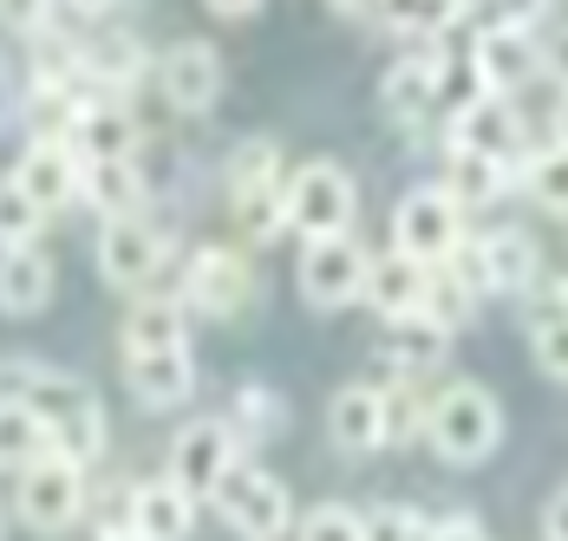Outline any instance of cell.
I'll return each mask as SVG.
<instances>
[{"mask_svg":"<svg viewBox=\"0 0 568 541\" xmlns=\"http://www.w3.org/2000/svg\"><path fill=\"white\" fill-rule=\"evenodd\" d=\"M425 437H432V450H438L445 463L470 470V463H484V457L497 450V437H504V411H497V398H490L477 379H457V385H445V391L432 398V411H425Z\"/></svg>","mask_w":568,"mask_h":541,"instance_id":"cell-1","label":"cell"},{"mask_svg":"<svg viewBox=\"0 0 568 541\" xmlns=\"http://www.w3.org/2000/svg\"><path fill=\"white\" fill-rule=\"evenodd\" d=\"M27 411L47 425L53 450L59 457H72L79 470L105 457V411H99V398L72 379L65 366H47V372H40V385L27 391Z\"/></svg>","mask_w":568,"mask_h":541,"instance_id":"cell-2","label":"cell"},{"mask_svg":"<svg viewBox=\"0 0 568 541\" xmlns=\"http://www.w3.org/2000/svg\"><path fill=\"white\" fill-rule=\"evenodd\" d=\"M353 210H359V190H353V176H346L341 163L314 157V163H301L294 176H282V216H287V228H301L307 242L346 235V228H353Z\"/></svg>","mask_w":568,"mask_h":541,"instance_id":"cell-3","label":"cell"},{"mask_svg":"<svg viewBox=\"0 0 568 541\" xmlns=\"http://www.w3.org/2000/svg\"><path fill=\"white\" fill-rule=\"evenodd\" d=\"M13 509H20V522H27L33 535H65V529L85 516V470H79L72 457L47 450L40 463H27V470L13 477Z\"/></svg>","mask_w":568,"mask_h":541,"instance_id":"cell-4","label":"cell"},{"mask_svg":"<svg viewBox=\"0 0 568 541\" xmlns=\"http://www.w3.org/2000/svg\"><path fill=\"white\" fill-rule=\"evenodd\" d=\"M210 502L223 509V522H229L242 541H282L287 522H294L287 483H282V477H268V470H255V463H235Z\"/></svg>","mask_w":568,"mask_h":541,"instance_id":"cell-5","label":"cell"},{"mask_svg":"<svg viewBox=\"0 0 568 541\" xmlns=\"http://www.w3.org/2000/svg\"><path fill=\"white\" fill-rule=\"evenodd\" d=\"M464 242V210H457L445 190H412L393 210V248L412 255L418 268H445Z\"/></svg>","mask_w":568,"mask_h":541,"instance_id":"cell-6","label":"cell"},{"mask_svg":"<svg viewBox=\"0 0 568 541\" xmlns=\"http://www.w3.org/2000/svg\"><path fill=\"white\" fill-rule=\"evenodd\" d=\"M235 450H242V443L229 437L223 418H196V425H183V431L171 437V470H164V483H176L190 502H210V496L223 489V477L242 463Z\"/></svg>","mask_w":568,"mask_h":541,"instance_id":"cell-7","label":"cell"},{"mask_svg":"<svg viewBox=\"0 0 568 541\" xmlns=\"http://www.w3.org/2000/svg\"><path fill=\"white\" fill-rule=\"evenodd\" d=\"M366 248L353 242V235H321V242H307L301 248V294L314 300V307H353L359 300V287H366Z\"/></svg>","mask_w":568,"mask_h":541,"instance_id":"cell-8","label":"cell"},{"mask_svg":"<svg viewBox=\"0 0 568 541\" xmlns=\"http://www.w3.org/2000/svg\"><path fill=\"white\" fill-rule=\"evenodd\" d=\"M255 294V274H248V262L235 255V248H196L190 255V268H183V314H210V320H223V314H235L242 300Z\"/></svg>","mask_w":568,"mask_h":541,"instance_id":"cell-9","label":"cell"},{"mask_svg":"<svg viewBox=\"0 0 568 541\" xmlns=\"http://www.w3.org/2000/svg\"><path fill=\"white\" fill-rule=\"evenodd\" d=\"M164 255H171L164 228H151L144 216L105 222V235H99V274L112 287H151V274L164 268Z\"/></svg>","mask_w":568,"mask_h":541,"instance_id":"cell-10","label":"cell"},{"mask_svg":"<svg viewBox=\"0 0 568 541\" xmlns=\"http://www.w3.org/2000/svg\"><path fill=\"white\" fill-rule=\"evenodd\" d=\"M327 437H334V450H346V457H373V450L393 437V405H386V391H379V385H346V391H334V405H327Z\"/></svg>","mask_w":568,"mask_h":541,"instance_id":"cell-11","label":"cell"},{"mask_svg":"<svg viewBox=\"0 0 568 541\" xmlns=\"http://www.w3.org/2000/svg\"><path fill=\"white\" fill-rule=\"evenodd\" d=\"M158 85L176 111H210L223 99V59L203 40H176L171 53L158 59Z\"/></svg>","mask_w":568,"mask_h":541,"instance_id":"cell-12","label":"cell"},{"mask_svg":"<svg viewBox=\"0 0 568 541\" xmlns=\"http://www.w3.org/2000/svg\"><path fill=\"white\" fill-rule=\"evenodd\" d=\"M13 183L53 216V210H65V203H79V157H72V144L65 137H33L27 151H20V163H13Z\"/></svg>","mask_w":568,"mask_h":541,"instance_id":"cell-13","label":"cell"},{"mask_svg":"<svg viewBox=\"0 0 568 541\" xmlns=\"http://www.w3.org/2000/svg\"><path fill=\"white\" fill-rule=\"evenodd\" d=\"M470 65H477V79H484V92L510 99V85H523V79L542 65V47H536L529 27H484L477 47H470Z\"/></svg>","mask_w":568,"mask_h":541,"instance_id":"cell-14","label":"cell"},{"mask_svg":"<svg viewBox=\"0 0 568 541\" xmlns=\"http://www.w3.org/2000/svg\"><path fill=\"white\" fill-rule=\"evenodd\" d=\"M65 144H72L79 163H131L138 157V118L124 105H112V99H92V105L72 118Z\"/></svg>","mask_w":568,"mask_h":541,"instance_id":"cell-15","label":"cell"},{"mask_svg":"<svg viewBox=\"0 0 568 541\" xmlns=\"http://www.w3.org/2000/svg\"><path fill=\"white\" fill-rule=\"evenodd\" d=\"M516 144H523V118H516V105L497 99V92H484L477 105H464L452 118V151H477V157L510 163Z\"/></svg>","mask_w":568,"mask_h":541,"instance_id":"cell-16","label":"cell"},{"mask_svg":"<svg viewBox=\"0 0 568 541\" xmlns=\"http://www.w3.org/2000/svg\"><path fill=\"white\" fill-rule=\"evenodd\" d=\"M425 280L432 268H418L412 255H379V262H366V287H359V300L379 314V320H412L418 307H425Z\"/></svg>","mask_w":568,"mask_h":541,"instance_id":"cell-17","label":"cell"},{"mask_svg":"<svg viewBox=\"0 0 568 541\" xmlns=\"http://www.w3.org/2000/svg\"><path fill=\"white\" fill-rule=\"evenodd\" d=\"M124 385L144 411H171L190 398L196 385V366H190V346L183 353H124Z\"/></svg>","mask_w":568,"mask_h":541,"instance_id":"cell-18","label":"cell"},{"mask_svg":"<svg viewBox=\"0 0 568 541\" xmlns=\"http://www.w3.org/2000/svg\"><path fill=\"white\" fill-rule=\"evenodd\" d=\"M53 300V255L40 242L27 248H0V314L7 320H27Z\"/></svg>","mask_w":568,"mask_h":541,"instance_id":"cell-19","label":"cell"},{"mask_svg":"<svg viewBox=\"0 0 568 541\" xmlns=\"http://www.w3.org/2000/svg\"><path fill=\"white\" fill-rule=\"evenodd\" d=\"M438 72H445V53H438V47L398 59L393 72H386V85H379V105H386V118H398V124H418L425 111L438 105Z\"/></svg>","mask_w":568,"mask_h":541,"instance_id":"cell-20","label":"cell"},{"mask_svg":"<svg viewBox=\"0 0 568 541\" xmlns=\"http://www.w3.org/2000/svg\"><path fill=\"white\" fill-rule=\"evenodd\" d=\"M477 268H484V294H529L542 255L523 228H490V235H477Z\"/></svg>","mask_w":568,"mask_h":541,"instance_id":"cell-21","label":"cell"},{"mask_svg":"<svg viewBox=\"0 0 568 541\" xmlns=\"http://www.w3.org/2000/svg\"><path fill=\"white\" fill-rule=\"evenodd\" d=\"M190 314L176 294H138L124 307V353H183Z\"/></svg>","mask_w":568,"mask_h":541,"instance_id":"cell-22","label":"cell"},{"mask_svg":"<svg viewBox=\"0 0 568 541\" xmlns=\"http://www.w3.org/2000/svg\"><path fill=\"white\" fill-rule=\"evenodd\" d=\"M190 522H196V502L176 483H138L131 489V535L138 541H190Z\"/></svg>","mask_w":568,"mask_h":541,"instance_id":"cell-23","label":"cell"},{"mask_svg":"<svg viewBox=\"0 0 568 541\" xmlns=\"http://www.w3.org/2000/svg\"><path fill=\"white\" fill-rule=\"evenodd\" d=\"M79 196L92 203V216L124 222L144 210V176L138 163H79Z\"/></svg>","mask_w":568,"mask_h":541,"instance_id":"cell-24","label":"cell"},{"mask_svg":"<svg viewBox=\"0 0 568 541\" xmlns=\"http://www.w3.org/2000/svg\"><path fill=\"white\" fill-rule=\"evenodd\" d=\"M223 425H229V437H235V443H268V437H275V431L287 425L282 391H268V385H242Z\"/></svg>","mask_w":568,"mask_h":541,"instance_id":"cell-25","label":"cell"},{"mask_svg":"<svg viewBox=\"0 0 568 541\" xmlns=\"http://www.w3.org/2000/svg\"><path fill=\"white\" fill-rule=\"evenodd\" d=\"M504 183H510V163L477 157V151H452V183H445V196H452L457 210L497 203V196H504Z\"/></svg>","mask_w":568,"mask_h":541,"instance_id":"cell-26","label":"cell"},{"mask_svg":"<svg viewBox=\"0 0 568 541\" xmlns=\"http://www.w3.org/2000/svg\"><path fill=\"white\" fill-rule=\"evenodd\" d=\"M53 450V437H47V425L27 411V405H0V470H27V463H40Z\"/></svg>","mask_w":568,"mask_h":541,"instance_id":"cell-27","label":"cell"},{"mask_svg":"<svg viewBox=\"0 0 568 541\" xmlns=\"http://www.w3.org/2000/svg\"><path fill=\"white\" fill-rule=\"evenodd\" d=\"M445 339H452V333H445L438 320L412 314V320H393V353H386V359H393L398 372H425V366L445 359Z\"/></svg>","mask_w":568,"mask_h":541,"instance_id":"cell-28","label":"cell"},{"mask_svg":"<svg viewBox=\"0 0 568 541\" xmlns=\"http://www.w3.org/2000/svg\"><path fill=\"white\" fill-rule=\"evenodd\" d=\"M379 20L393 33H445L464 20V0H379Z\"/></svg>","mask_w":568,"mask_h":541,"instance_id":"cell-29","label":"cell"},{"mask_svg":"<svg viewBox=\"0 0 568 541\" xmlns=\"http://www.w3.org/2000/svg\"><path fill=\"white\" fill-rule=\"evenodd\" d=\"M268 183H282V151H275V137H248L229 157V196H248V190H268Z\"/></svg>","mask_w":568,"mask_h":541,"instance_id":"cell-30","label":"cell"},{"mask_svg":"<svg viewBox=\"0 0 568 541\" xmlns=\"http://www.w3.org/2000/svg\"><path fill=\"white\" fill-rule=\"evenodd\" d=\"M418 314H425V320H438L445 333H452V326H464L470 314H477V294H470L452 268H432V280H425V307H418Z\"/></svg>","mask_w":568,"mask_h":541,"instance_id":"cell-31","label":"cell"},{"mask_svg":"<svg viewBox=\"0 0 568 541\" xmlns=\"http://www.w3.org/2000/svg\"><path fill=\"white\" fill-rule=\"evenodd\" d=\"M523 183H529V196H536L542 210L568 216V151L562 144H549V151H536V157L523 163Z\"/></svg>","mask_w":568,"mask_h":541,"instance_id":"cell-32","label":"cell"},{"mask_svg":"<svg viewBox=\"0 0 568 541\" xmlns=\"http://www.w3.org/2000/svg\"><path fill=\"white\" fill-rule=\"evenodd\" d=\"M40 222H47V210H40L13 176H0V248H27V242L40 235Z\"/></svg>","mask_w":568,"mask_h":541,"instance_id":"cell-33","label":"cell"},{"mask_svg":"<svg viewBox=\"0 0 568 541\" xmlns=\"http://www.w3.org/2000/svg\"><path fill=\"white\" fill-rule=\"evenodd\" d=\"M529 346H536V366H542L556 385H568V300H556V307H542V314H536Z\"/></svg>","mask_w":568,"mask_h":541,"instance_id":"cell-34","label":"cell"},{"mask_svg":"<svg viewBox=\"0 0 568 541\" xmlns=\"http://www.w3.org/2000/svg\"><path fill=\"white\" fill-rule=\"evenodd\" d=\"M235 203V222L248 228V242H268V235H282L287 216H282V183H268V190H248V196H229Z\"/></svg>","mask_w":568,"mask_h":541,"instance_id":"cell-35","label":"cell"},{"mask_svg":"<svg viewBox=\"0 0 568 541\" xmlns=\"http://www.w3.org/2000/svg\"><path fill=\"white\" fill-rule=\"evenodd\" d=\"M301 541H366V522L341 509V502H321L307 522H301Z\"/></svg>","mask_w":568,"mask_h":541,"instance_id":"cell-36","label":"cell"},{"mask_svg":"<svg viewBox=\"0 0 568 541\" xmlns=\"http://www.w3.org/2000/svg\"><path fill=\"white\" fill-rule=\"evenodd\" d=\"M542 7H549V0H464V13L477 20V33H484V27H536Z\"/></svg>","mask_w":568,"mask_h":541,"instance_id":"cell-37","label":"cell"},{"mask_svg":"<svg viewBox=\"0 0 568 541\" xmlns=\"http://www.w3.org/2000/svg\"><path fill=\"white\" fill-rule=\"evenodd\" d=\"M359 522H366V541H432V522L412 509H373Z\"/></svg>","mask_w":568,"mask_h":541,"instance_id":"cell-38","label":"cell"},{"mask_svg":"<svg viewBox=\"0 0 568 541\" xmlns=\"http://www.w3.org/2000/svg\"><path fill=\"white\" fill-rule=\"evenodd\" d=\"M47 372V359H33V353H7L0 359V405H27V391L40 385Z\"/></svg>","mask_w":568,"mask_h":541,"instance_id":"cell-39","label":"cell"},{"mask_svg":"<svg viewBox=\"0 0 568 541\" xmlns=\"http://www.w3.org/2000/svg\"><path fill=\"white\" fill-rule=\"evenodd\" d=\"M0 20H7L13 33H27V40H47V27H53V0H0Z\"/></svg>","mask_w":568,"mask_h":541,"instance_id":"cell-40","label":"cell"},{"mask_svg":"<svg viewBox=\"0 0 568 541\" xmlns=\"http://www.w3.org/2000/svg\"><path fill=\"white\" fill-rule=\"evenodd\" d=\"M542 541H568V483L542 502Z\"/></svg>","mask_w":568,"mask_h":541,"instance_id":"cell-41","label":"cell"},{"mask_svg":"<svg viewBox=\"0 0 568 541\" xmlns=\"http://www.w3.org/2000/svg\"><path fill=\"white\" fill-rule=\"evenodd\" d=\"M432 541H490L470 516H445V522H432Z\"/></svg>","mask_w":568,"mask_h":541,"instance_id":"cell-42","label":"cell"},{"mask_svg":"<svg viewBox=\"0 0 568 541\" xmlns=\"http://www.w3.org/2000/svg\"><path fill=\"white\" fill-rule=\"evenodd\" d=\"M203 7H210V13H223V20H248L262 0H203Z\"/></svg>","mask_w":568,"mask_h":541,"instance_id":"cell-43","label":"cell"},{"mask_svg":"<svg viewBox=\"0 0 568 541\" xmlns=\"http://www.w3.org/2000/svg\"><path fill=\"white\" fill-rule=\"evenodd\" d=\"M556 144L568 151V92H562V105H556Z\"/></svg>","mask_w":568,"mask_h":541,"instance_id":"cell-44","label":"cell"},{"mask_svg":"<svg viewBox=\"0 0 568 541\" xmlns=\"http://www.w3.org/2000/svg\"><path fill=\"white\" fill-rule=\"evenodd\" d=\"M65 7H79V13H112L118 0H65Z\"/></svg>","mask_w":568,"mask_h":541,"instance_id":"cell-45","label":"cell"},{"mask_svg":"<svg viewBox=\"0 0 568 541\" xmlns=\"http://www.w3.org/2000/svg\"><path fill=\"white\" fill-rule=\"evenodd\" d=\"M334 7H346V13H379V0H334Z\"/></svg>","mask_w":568,"mask_h":541,"instance_id":"cell-46","label":"cell"},{"mask_svg":"<svg viewBox=\"0 0 568 541\" xmlns=\"http://www.w3.org/2000/svg\"><path fill=\"white\" fill-rule=\"evenodd\" d=\"M7 111H13V92H7V79H0V124H7Z\"/></svg>","mask_w":568,"mask_h":541,"instance_id":"cell-47","label":"cell"},{"mask_svg":"<svg viewBox=\"0 0 568 541\" xmlns=\"http://www.w3.org/2000/svg\"><path fill=\"white\" fill-rule=\"evenodd\" d=\"M0 541H7V502H0Z\"/></svg>","mask_w":568,"mask_h":541,"instance_id":"cell-48","label":"cell"},{"mask_svg":"<svg viewBox=\"0 0 568 541\" xmlns=\"http://www.w3.org/2000/svg\"><path fill=\"white\" fill-rule=\"evenodd\" d=\"M99 541H138V535H99Z\"/></svg>","mask_w":568,"mask_h":541,"instance_id":"cell-49","label":"cell"},{"mask_svg":"<svg viewBox=\"0 0 568 541\" xmlns=\"http://www.w3.org/2000/svg\"><path fill=\"white\" fill-rule=\"evenodd\" d=\"M562 300H568V287H562Z\"/></svg>","mask_w":568,"mask_h":541,"instance_id":"cell-50","label":"cell"}]
</instances>
